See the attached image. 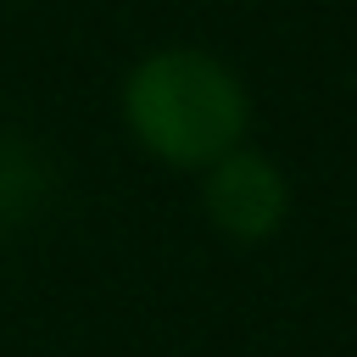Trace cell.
Here are the masks:
<instances>
[{"instance_id":"cell-1","label":"cell","mask_w":357,"mask_h":357,"mask_svg":"<svg viewBox=\"0 0 357 357\" xmlns=\"http://www.w3.org/2000/svg\"><path fill=\"white\" fill-rule=\"evenodd\" d=\"M123 117L134 139L167 167H212L251 128V95L240 73L195 45L151 50L123 78Z\"/></svg>"},{"instance_id":"cell-2","label":"cell","mask_w":357,"mask_h":357,"mask_svg":"<svg viewBox=\"0 0 357 357\" xmlns=\"http://www.w3.org/2000/svg\"><path fill=\"white\" fill-rule=\"evenodd\" d=\"M201 206L206 218L229 234V240H268L284 218H290V178L273 156L234 145L229 156H218L201 178Z\"/></svg>"},{"instance_id":"cell-3","label":"cell","mask_w":357,"mask_h":357,"mask_svg":"<svg viewBox=\"0 0 357 357\" xmlns=\"http://www.w3.org/2000/svg\"><path fill=\"white\" fill-rule=\"evenodd\" d=\"M39 190H45V173L33 167V156L17 139H0V212L6 218L28 212L39 201Z\"/></svg>"}]
</instances>
